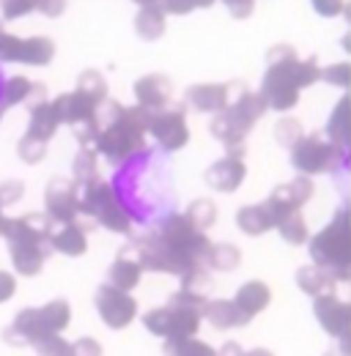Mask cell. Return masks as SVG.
<instances>
[{
    "label": "cell",
    "mask_w": 351,
    "mask_h": 356,
    "mask_svg": "<svg viewBox=\"0 0 351 356\" xmlns=\"http://www.w3.org/2000/svg\"><path fill=\"white\" fill-rule=\"evenodd\" d=\"M318 80H321V69L315 58L299 60L291 44H277L266 52V72L258 93L269 110L286 113L299 102V90Z\"/></svg>",
    "instance_id": "6da1fadb"
},
{
    "label": "cell",
    "mask_w": 351,
    "mask_h": 356,
    "mask_svg": "<svg viewBox=\"0 0 351 356\" xmlns=\"http://www.w3.org/2000/svg\"><path fill=\"white\" fill-rule=\"evenodd\" d=\"M107 107V121H99V137L93 143L96 154H102L110 165H121L132 159L134 154H140L146 148V134H148V118L151 110L134 104L124 107L118 102H104Z\"/></svg>",
    "instance_id": "7a4b0ae2"
},
{
    "label": "cell",
    "mask_w": 351,
    "mask_h": 356,
    "mask_svg": "<svg viewBox=\"0 0 351 356\" xmlns=\"http://www.w3.org/2000/svg\"><path fill=\"white\" fill-rule=\"evenodd\" d=\"M52 230H55V222L47 214H36V211L11 220L6 241H8V255H11L17 274L36 277L42 271L44 261L52 252V247H49Z\"/></svg>",
    "instance_id": "3957f363"
},
{
    "label": "cell",
    "mask_w": 351,
    "mask_h": 356,
    "mask_svg": "<svg viewBox=\"0 0 351 356\" xmlns=\"http://www.w3.org/2000/svg\"><path fill=\"white\" fill-rule=\"evenodd\" d=\"M351 255V209L341 206L335 211V217L329 220L327 227H321L313 238H310V258L315 266L329 268L338 282L341 274L346 268V261Z\"/></svg>",
    "instance_id": "277c9868"
},
{
    "label": "cell",
    "mask_w": 351,
    "mask_h": 356,
    "mask_svg": "<svg viewBox=\"0 0 351 356\" xmlns=\"http://www.w3.org/2000/svg\"><path fill=\"white\" fill-rule=\"evenodd\" d=\"M80 214L91 217L96 225H102V227H107L113 233H130L132 230L130 211L121 206L116 189L107 181H102V178H93L91 184L83 186Z\"/></svg>",
    "instance_id": "5b68a950"
},
{
    "label": "cell",
    "mask_w": 351,
    "mask_h": 356,
    "mask_svg": "<svg viewBox=\"0 0 351 356\" xmlns=\"http://www.w3.org/2000/svg\"><path fill=\"white\" fill-rule=\"evenodd\" d=\"M343 162V148H338L329 137L313 132L305 134L291 148V165L302 176H318V173H335Z\"/></svg>",
    "instance_id": "8992f818"
},
{
    "label": "cell",
    "mask_w": 351,
    "mask_h": 356,
    "mask_svg": "<svg viewBox=\"0 0 351 356\" xmlns=\"http://www.w3.org/2000/svg\"><path fill=\"white\" fill-rule=\"evenodd\" d=\"M157 233L165 238V244L173 250L178 258H184L189 264H203V258H206V252L212 247V241L206 238V230L195 227L187 214H171Z\"/></svg>",
    "instance_id": "52a82bcc"
},
{
    "label": "cell",
    "mask_w": 351,
    "mask_h": 356,
    "mask_svg": "<svg viewBox=\"0 0 351 356\" xmlns=\"http://www.w3.org/2000/svg\"><path fill=\"white\" fill-rule=\"evenodd\" d=\"M201 310L192 307H181V305H165V307H154L143 315V326L165 340H178V337H192L201 326Z\"/></svg>",
    "instance_id": "ba28073f"
},
{
    "label": "cell",
    "mask_w": 351,
    "mask_h": 356,
    "mask_svg": "<svg viewBox=\"0 0 351 356\" xmlns=\"http://www.w3.org/2000/svg\"><path fill=\"white\" fill-rule=\"evenodd\" d=\"M93 305H96L99 318L104 321V326H110L116 332L118 329H127L132 321H134V315H137L134 296H132L130 291H121V288H116L110 282H104V285L96 288Z\"/></svg>",
    "instance_id": "9c48e42d"
},
{
    "label": "cell",
    "mask_w": 351,
    "mask_h": 356,
    "mask_svg": "<svg viewBox=\"0 0 351 356\" xmlns=\"http://www.w3.org/2000/svg\"><path fill=\"white\" fill-rule=\"evenodd\" d=\"M44 214L55 225L75 222L80 214L77 184L69 178H52L44 189Z\"/></svg>",
    "instance_id": "30bf717a"
},
{
    "label": "cell",
    "mask_w": 351,
    "mask_h": 356,
    "mask_svg": "<svg viewBox=\"0 0 351 356\" xmlns=\"http://www.w3.org/2000/svg\"><path fill=\"white\" fill-rule=\"evenodd\" d=\"M148 134H154V140H157L165 151H178V148H184L187 140H189L184 107H162V110H154L151 118H148Z\"/></svg>",
    "instance_id": "8fae6325"
},
{
    "label": "cell",
    "mask_w": 351,
    "mask_h": 356,
    "mask_svg": "<svg viewBox=\"0 0 351 356\" xmlns=\"http://www.w3.org/2000/svg\"><path fill=\"white\" fill-rule=\"evenodd\" d=\"M52 332L47 329L39 307H25V310L17 312L14 323L3 329V343L8 346H39L44 337H49Z\"/></svg>",
    "instance_id": "7c38bea8"
},
{
    "label": "cell",
    "mask_w": 351,
    "mask_h": 356,
    "mask_svg": "<svg viewBox=\"0 0 351 356\" xmlns=\"http://www.w3.org/2000/svg\"><path fill=\"white\" fill-rule=\"evenodd\" d=\"M313 197V181L310 176H299L291 178L288 184H280L272 195H269V209H272V214H274V222L280 220V217H286V214H294V211H302V206H305L307 200Z\"/></svg>",
    "instance_id": "4fadbf2b"
},
{
    "label": "cell",
    "mask_w": 351,
    "mask_h": 356,
    "mask_svg": "<svg viewBox=\"0 0 351 356\" xmlns=\"http://www.w3.org/2000/svg\"><path fill=\"white\" fill-rule=\"evenodd\" d=\"M242 156H244V145L228 151L225 159L214 162V165L203 173L206 184H209L212 189H217V192H236V189L244 184V176H247V168H244V159H242Z\"/></svg>",
    "instance_id": "5bb4252c"
},
{
    "label": "cell",
    "mask_w": 351,
    "mask_h": 356,
    "mask_svg": "<svg viewBox=\"0 0 351 356\" xmlns=\"http://www.w3.org/2000/svg\"><path fill=\"white\" fill-rule=\"evenodd\" d=\"M313 312H315L321 329H324L329 337H343L351 329V307H349V302L338 299V293L315 296Z\"/></svg>",
    "instance_id": "9a60e30c"
},
{
    "label": "cell",
    "mask_w": 351,
    "mask_h": 356,
    "mask_svg": "<svg viewBox=\"0 0 351 356\" xmlns=\"http://www.w3.org/2000/svg\"><path fill=\"white\" fill-rule=\"evenodd\" d=\"M61 124H69V127H80V124H91L99 118V107L91 96H86L83 90H72V93H61L55 102H52Z\"/></svg>",
    "instance_id": "2e32d148"
},
{
    "label": "cell",
    "mask_w": 351,
    "mask_h": 356,
    "mask_svg": "<svg viewBox=\"0 0 351 356\" xmlns=\"http://www.w3.org/2000/svg\"><path fill=\"white\" fill-rule=\"evenodd\" d=\"M231 102V83H201L187 88V104L198 113H222Z\"/></svg>",
    "instance_id": "e0dca14e"
},
{
    "label": "cell",
    "mask_w": 351,
    "mask_h": 356,
    "mask_svg": "<svg viewBox=\"0 0 351 356\" xmlns=\"http://www.w3.org/2000/svg\"><path fill=\"white\" fill-rule=\"evenodd\" d=\"M171 90H173V86H171V80L165 74H146V77H140L134 83V99H137L140 107L154 113V110L168 107Z\"/></svg>",
    "instance_id": "ac0fdd59"
},
{
    "label": "cell",
    "mask_w": 351,
    "mask_h": 356,
    "mask_svg": "<svg viewBox=\"0 0 351 356\" xmlns=\"http://www.w3.org/2000/svg\"><path fill=\"white\" fill-rule=\"evenodd\" d=\"M49 247L61 255H69V258H80L88 250V227L80 225L77 220L66 225H58L49 236Z\"/></svg>",
    "instance_id": "d6986e66"
},
{
    "label": "cell",
    "mask_w": 351,
    "mask_h": 356,
    "mask_svg": "<svg viewBox=\"0 0 351 356\" xmlns=\"http://www.w3.org/2000/svg\"><path fill=\"white\" fill-rule=\"evenodd\" d=\"M203 318H206L214 329H236V326L250 323V315L242 310L233 299H214V302H206Z\"/></svg>",
    "instance_id": "ffe728a7"
},
{
    "label": "cell",
    "mask_w": 351,
    "mask_h": 356,
    "mask_svg": "<svg viewBox=\"0 0 351 356\" xmlns=\"http://www.w3.org/2000/svg\"><path fill=\"white\" fill-rule=\"evenodd\" d=\"M324 134L343 151H351V96H341L335 110L329 113Z\"/></svg>",
    "instance_id": "44dd1931"
},
{
    "label": "cell",
    "mask_w": 351,
    "mask_h": 356,
    "mask_svg": "<svg viewBox=\"0 0 351 356\" xmlns=\"http://www.w3.org/2000/svg\"><path fill=\"white\" fill-rule=\"evenodd\" d=\"M297 285L305 291L307 296L315 299V296H324V293H335L338 291V277L329 268L310 264V266H302L297 271Z\"/></svg>",
    "instance_id": "7402d4cb"
},
{
    "label": "cell",
    "mask_w": 351,
    "mask_h": 356,
    "mask_svg": "<svg viewBox=\"0 0 351 356\" xmlns=\"http://www.w3.org/2000/svg\"><path fill=\"white\" fill-rule=\"evenodd\" d=\"M212 134H214V140H219L228 151H233V148H242L244 145V137L250 134V129L225 107L222 113L214 115V121H212Z\"/></svg>",
    "instance_id": "603a6c76"
},
{
    "label": "cell",
    "mask_w": 351,
    "mask_h": 356,
    "mask_svg": "<svg viewBox=\"0 0 351 356\" xmlns=\"http://www.w3.org/2000/svg\"><path fill=\"white\" fill-rule=\"evenodd\" d=\"M61 127V118L52 107V102H39V104H31V121H28V137H36L42 143H49L55 132Z\"/></svg>",
    "instance_id": "cb8c5ba5"
},
{
    "label": "cell",
    "mask_w": 351,
    "mask_h": 356,
    "mask_svg": "<svg viewBox=\"0 0 351 356\" xmlns=\"http://www.w3.org/2000/svg\"><path fill=\"white\" fill-rule=\"evenodd\" d=\"M236 227L247 236H261L266 230L274 227V214L269 209V203H256V206H244L236 211Z\"/></svg>",
    "instance_id": "d4e9b609"
},
{
    "label": "cell",
    "mask_w": 351,
    "mask_h": 356,
    "mask_svg": "<svg viewBox=\"0 0 351 356\" xmlns=\"http://www.w3.org/2000/svg\"><path fill=\"white\" fill-rule=\"evenodd\" d=\"M140 277H143V266L137 264L134 255L124 252V250L118 252V258L113 261V266L107 271V282L116 285V288H121V291H130V293L132 288H137Z\"/></svg>",
    "instance_id": "484cf974"
},
{
    "label": "cell",
    "mask_w": 351,
    "mask_h": 356,
    "mask_svg": "<svg viewBox=\"0 0 351 356\" xmlns=\"http://www.w3.org/2000/svg\"><path fill=\"white\" fill-rule=\"evenodd\" d=\"M233 302L253 318V315H258L261 310L269 307L272 291H269V285L261 282V280H250V282H244V285L236 291V299H233Z\"/></svg>",
    "instance_id": "4316f807"
},
{
    "label": "cell",
    "mask_w": 351,
    "mask_h": 356,
    "mask_svg": "<svg viewBox=\"0 0 351 356\" xmlns=\"http://www.w3.org/2000/svg\"><path fill=\"white\" fill-rule=\"evenodd\" d=\"M52 58H55V42L47 39V36H31V39H22L17 63H25V66H47Z\"/></svg>",
    "instance_id": "83f0119b"
},
{
    "label": "cell",
    "mask_w": 351,
    "mask_h": 356,
    "mask_svg": "<svg viewBox=\"0 0 351 356\" xmlns=\"http://www.w3.org/2000/svg\"><path fill=\"white\" fill-rule=\"evenodd\" d=\"M134 33L143 42H157L165 33V11L159 6H143L134 17Z\"/></svg>",
    "instance_id": "f1b7e54d"
},
{
    "label": "cell",
    "mask_w": 351,
    "mask_h": 356,
    "mask_svg": "<svg viewBox=\"0 0 351 356\" xmlns=\"http://www.w3.org/2000/svg\"><path fill=\"white\" fill-rule=\"evenodd\" d=\"M33 88H36V83H31V80L22 77V74L8 77V80L0 86V107L8 110V107H17V104H22V102H31Z\"/></svg>",
    "instance_id": "f546056e"
},
{
    "label": "cell",
    "mask_w": 351,
    "mask_h": 356,
    "mask_svg": "<svg viewBox=\"0 0 351 356\" xmlns=\"http://www.w3.org/2000/svg\"><path fill=\"white\" fill-rule=\"evenodd\" d=\"M239 261H242V252L233 244H228V241L212 244L209 252H206V258H203L206 266L217 268V271H233V268L239 266Z\"/></svg>",
    "instance_id": "4dcf8cb0"
},
{
    "label": "cell",
    "mask_w": 351,
    "mask_h": 356,
    "mask_svg": "<svg viewBox=\"0 0 351 356\" xmlns=\"http://www.w3.org/2000/svg\"><path fill=\"white\" fill-rule=\"evenodd\" d=\"M274 230L280 233V238L286 241V244H305L307 241V225H305V217H302V211H294V214H286V217H280L277 222H274Z\"/></svg>",
    "instance_id": "1f68e13d"
},
{
    "label": "cell",
    "mask_w": 351,
    "mask_h": 356,
    "mask_svg": "<svg viewBox=\"0 0 351 356\" xmlns=\"http://www.w3.org/2000/svg\"><path fill=\"white\" fill-rule=\"evenodd\" d=\"M42 310V318L44 323H47V329L52 332V334H61L66 326H69V321H72V307H69V302L66 299H55V302H47Z\"/></svg>",
    "instance_id": "d6a6232c"
},
{
    "label": "cell",
    "mask_w": 351,
    "mask_h": 356,
    "mask_svg": "<svg viewBox=\"0 0 351 356\" xmlns=\"http://www.w3.org/2000/svg\"><path fill=\"white\" fill-rule=\"evenodd\" d=\"M72 181L77 184V186H86L91 184L96 176V148H88L83 145L80 151H77V156H75V162H72Z\"/></svg>",
    "instance_id": "836d02e7"
},
{
    "label": "cell",
    "mask_w": 351,
    "mask_h": 356,
    "mask_svg": "<svg viewBox=\"0 0 351 356\" xmlns=\"http://www.w3.org/2000/svg\"><path fill=\"white\" fill-rule=\"evenodd\" d=\"M165 356H217V351L195 337H178V340H165Z\"/></svg>",
    "instance_id": "e575fe53"
},
{
    "label": "cell",
    "mask_w": 351,
    "mask_h": 356,
    "mask_svg": "<svg viewBox=\"0 0 351 356\" xmlns=\"http://www.w3.org/2000/svg\"><path fill=\"white\" fill-rule=\"evenodd\" d=\"M77 90H83L86 96H91L96 104H104L107 102V83L104 77L96 72V69H86L77 80Z\"/></svg>",
    "instance_id": "d590c367"
},
{
    "label": "cell",
    "mask_w": 351,
    "mask_h": 356,
    "mask_svg": "<svg viewBox=\"0 0 351 356\" xmlns=\"http://www.w3.org/2000/svg\"><path fill=\"white\" fill-rule=\"evenodd\" d=\"M184 214L189 217V222L195 225V227H201V230L212 227L214 220H217V209H214V203H212V200H206V197L192 200V206H189Z\"/></svg>",
    "instance_id": "8d00e7d4"
},
{
    "label": "cell",
    "mask_w": 351,
    "mask_h": 356,
    "mask_svg": "<svg viewBox=\"0 0 351 356\" xmlns=\"http://www.w3.org/2000/svg\"><path fill=\"white\" fill-rule=\"evenodd\" d=\"M17 156H20L25 165H39L44 156H47V143L25 134V137L17 143Z\"/></svg>",
    "instance_id": "74e56055"
},
{
    "label": "cell",
    "mask_w": 351,
    "mask_h": 356,
    "mask_svg": "<svg viewBox=\"0 0 351 356\" xmlns=\"http://www.w3.org/2000/svg\"><path fill=\"white\" fill-rule=\"evenodd\" d=\"M302 137H305V132H302L299 121H294V118H283V121H277V127H274V140H277L283 148L291 151Z\"/></svg>",
    "instance_id": "f35d334b"
},
{
    "label": "cell",
    "mask_w": 351,
    "mask_h": 356,
    "mask_svg": "<svg viewBox=\"0 0 351 356\" xmlns=\"http://www.w3.org/2000/svg\"><path fill=\"white\" fill-rule=\"evenodd\" d=\"M39 356H75V346L69 340H63L61 334H49L36 346Z\"/></svg>",
    "instance_id": "ab89813d"
},
{
    "label": "cell",
    "mask_w": 351,
    "mask_h": 356,
    "mask_svg": "<svg viewBox=\"0 0 351 356\" xmlns=\"http://www.w3.org/2000/svg\"><path fill=\"white\" fill-rule=\"evenodd\" d=\"M0 11H3V19H20L36 11V0H3Z\"/></svg>",
    "instance_id": "60d3db41"
},
{
    "label": "cell",
    "mask_w": 351,
    "mask_h": 356,
    "mask_svg": "<svg viewBox=\"0 0 351 356\" xmlns=\"http://www.w3.org/2000/svg\"><path fill=\"white\" fill-rule=\"evenodd\" d=\"M321 80H327L329 86H338V88H349L351 66L349 63H335V66H329V69H321Z\"/></svg>",
    "instance_id": "b9f144b4"
},
{
    "label": "cell",
    "mask_w": 351,
    "mask_h": 356,
    "mask_svg": "<svg viewBox=\"0 0 351 356\" xmlns=\"http://www.w3.org/2000/svg\"><path fill=\"white\" fill-rule=\"evenodd\" d=\"M22 195H25V184H22V181L8 178V181H3V184H0V206H3V209H6V206L20 203V200H22Z\"/></svg>",
    "instance_id": "7bdbcfd3"
},
{
    "label": "cell",
    "mask_w": 351,
    "mask_h": 356,
    "mask_svg": "<svg viewBox=\"0 0 351 356\" xmlns=\"http://www.w3.org/2000/svg\"><path fill=\"white\" fill-rule=\"evenodd\" d=\"M181 288H187V291H198V293H206V291H209V274H206V268L195 266L192 271H187V274L181 277Z\"/></svg>",
    "instance_id": "ee69618b"
},
{
    "label": "cell",
    "mask_w": 351,
    "mask_h": 356,
    "mask_svg": "<svg viewBox=\"0 0 351 356\" xmlns=\"http://www.w3.org/2000/svg\"><path fill=\"white\" fill-rule=\"evenodd\" d=\"M22 39L14 33H0V63H17Z\"/></svg>",
    "instance_id": "f6af8a7d"
},
{
    "label": "cell",
    "mask_w": 351,
    "mask_h": 356,
    "mask_svg": "<svg viewBox=\"0 0 351 356\" xmlns=\"http://www.w3.org/2000/svg\"><path fill=\"white\" fill-rule=\"evenodd\" d=\"M310 3H313L315 14H321V17H338V14L346 11L343 0H310Z\"/></svg>",
    "instance_id": "bcb514c9"
},
{
    "label": "cell",
    "mask_w": 351,
    "mask_h": 356,
    "mask_svg": "<svg viewBox=\"0 0 351 356\" xmlns=\"http://www.w3.org/2000/svg\"><path fill=\"white\" fill-rule=\"evenodd\" d=\"M222 3L231 11V17H236V19H247L256 6V0H222Z\"/></svg>",
    "instance_id": "7dc6e473"
},
{
    "label": "cell",
    "mask_w": 351,
    "mask_h": 356,
    "mask_svg": "<svg viewBox=\"0 0 351 356\" xmlns=\"http://www.w3.org/2000/svg\"><path fill=\"white\" fill-rule=\"evenodd\" d=\"M14 293H17V277L11 271H0V305L14 299Z\"/></svg>",
    "instance_id": "c3c4849f"
},
{
    "label": "cell",
    "mask_w": 351,
    "mask_h": 356,
    "mask_svg": "<svg viewBox=\"0 0 351 356\" xmlns=\"http://www.w3.org/2000/svg\"><path fill=\"white\" fill-rule=\"evenodd\" d=\"M36 11L49 17V19H55V17H61L66 11V0H36Z\"/></svg>",
    "instance_id": "681fc988"
},
{
    "label": "cell",
    "mask_w": 351,
    "mask_h": 356,
    "mask_svg": "<svg viewBox=\"0 0 351 356\" xmlns=\"http://www.w3.org/2000/svg\"><path fill=\"white\" fill-rule=\"evenodd\" d=\"M165 14H176V17H181V14H189L195 6H192V0H159L157 3Z\"/></svg>",
    "instance_id": "f907efd6"
},
{
    "label": "cell",
    "mask_w": 351,
    "mask_h": 356,
    "mask_svg": "<svg viewBox=\"0 0 351 356\" xmlns=\"http://www.w3.org/2000/svg\"><path fill=\"white\" fill-rule=\"evenodd\" d=\"M75 346V356H102V346L93 337H80Z\"/></svg>",
    "instance_id": "816d5d0a"
},
{
    "label": "cell",
    "mask_w": 351,
    "mask_h": 356,
    "mask_svg": "<svg viewBox=\"0 0 351 356\" xmlns=\"http://www.w3.org/2000/svg\"><path fill=\"white\" fill-rule=\"evenodd\" d=\"M217 356H244V348L239 346V343H233V340H228L222 348L217 351Z\"/></svg>",
    "instance_id": "f5cc1de1"
},
{
    "label": "cell",
    "mask_w": 351,
    "mask_h": 356,
    "mask_svg": "<svg viewBox=\"0 0 351 356\" xmlns=\"http://www.w3.org/2000/svg\"><path fill=\"white\" fill-rule=\"evenodd\" d=\"M338 340H341V354L351 356V329L343 334V337H338Z\"/></svg>",
    "instance_id": "db71d44e"
},
{
    "label": "cell",
    "mask_w": 351,
    "mask_h": 356,
    "mask_svg": "<svg viewBox=\"0 0 351 356\" xmlns=\"http://www.w3.org/2000/svg\"><path fill=\"white\" fill-rule=\"evenodd\" d=\"M8 225H11V220L3 214V206H0V236L6 238V233H8Z\"/></svg>",
    "instance_id": "11a10c76"
},
{
    "label": "cell",
    "mask_w": 351,
    "mask_h": 356,
    "mask_svg": "<svg viewBox=\"0 0 351 356\" xmlns=\"http://www.w3.org/2000/svg\"><path fill=\"white\" fill-rule=\"evenodd\" d=\"M244 356H274L269 348H253V351H244Z\"/></svg>",
    "instance_id": "9f6ffc18"
},
{
    "label": "cell",
    "mask_w": 351,
    "mask_h": 356,
    "mask_svg": "<svg viewBox=\"0 0 351 356\" xmlns=\"http://www.w3.org/2000/svg\"><path fill=\"white\" fill-rule=\"evenodd\" d=\"M341 282H351V255H349V261H346V268H343V274H341Z\"/></svg>",
    "instance_id": "6f0895ef"
},
{
    "label": "cell",
    "mask_w": 351,
    "mask_h": 356,
    "mask_svg": "<svg viewBox=\"0 0 351 356\" xmlns=\"http://www.w3.org/2000/svg\"><path fill=\"white\" fill-rule=\"evenodd\" d=\"M192 6L195 8H209V6H214V0H192Z\"/></svg>",
    "instance_id": "680465c9"
},
{
    "label": "cell",
    "mask_w": 351,
    "mask_h": 356,
    "mask_svg": "<svg viewBox=\"0 0 351 356\" xmlns=\"http://www.w3.org/2000/svg\"><path fill=\"white\" fill-rule=\"evenodd\" d=\"M132 3H137V6H140V8H143V6H157V3H159V0H132Z\"/></svg>",
    "instance_id": "91938a15"
},
{
    "label": "cell",
    "mask_w": 351,
    "mask_h": 356,
    "mask_svg": "<svg viewBox=\"0 0 351 356\" xmlns=\"http://www.w3.org/2000/svg\"><path fill=\"white\" fill-rule=\"evenodd\" d=\"M349 307H351V282H349Z\"/></svg>",
    "instance_id": "94428289"
},
{
    "label": "cell",
    "mask_w": 351,
    "mask_h": 356,
    "mask_svg": "<svg viewBox=\"0 0 351 356\" xmlns=\"http://www.w3.org/2000/svg\"><path fill=\"white\" fill-rule=\"evenodd\" d=\"M0 118H3V107H0Z\"/></svg>",
    "instance_id": "6125c7cd"
},
{
    "label": "cell",
    "mask_w": 351,
    "mask_h": 356,
    "mask_svg": "<svg viewBox=\"0 0 351 356\" xmlns=\"http://www.w3.org/2000/svg\"><path fill=\"white\" fill-rule=\"evenodd\" d=\"M0 33H3V25H0Z\"/></svg>",
    "instance_id": "be15d7a7"
}]
</instances>
